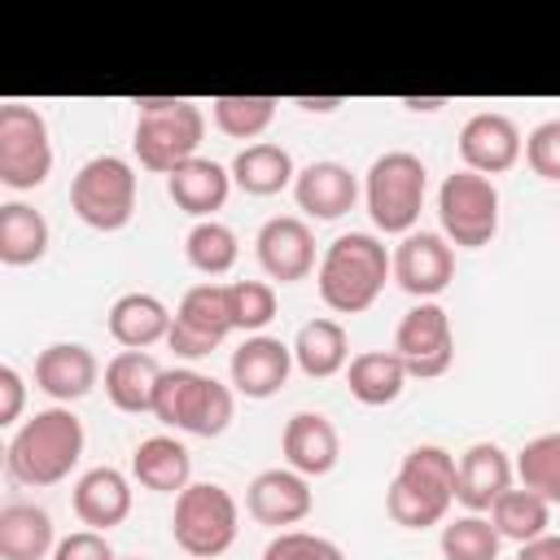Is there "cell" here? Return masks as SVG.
I'll use <instances>...</instances> for the list:
<instances>
[{
	"mask_svg": "<svg viewBox=\"0 0 560 560\" xmlns=\"http://www.w3.org/2000/svg\"><path fill=\"white\" fill-rule=\"evenodd\" d=\"M83 442H88L83 420L70 407H44L26 424L13 429L9 446H4V468L18 486L44 490V486L66 481L79 468Z\"/></svg>",
	"mask_w": 560,
	"mask_h": 560,
	"instance_id": "1",
	"label": "cell"
},
{
	"mask_svg": "<svg viewBox=\"0 0 560 560\" xmlns=\"http://www.w3.org/2000/svg\"><path fill=\"white\" fill-rule=\"evenodd\" d=\"M385 280H394L389 249L372 232H341L337 241H328V249L319 254V267H315L319 302L332 315H363L381 298Z\"/></svg>",
	"mask_w": 560,
	"mask_h": 560,
	"instance_id": "2",
	"label": "cell"
},
{
	"mask_svg": "<svg viewBox=\"0 0 560 560\" xmlns=\"http://www.w3.org/2000/svg\"><path fill=\"white\" fill-rule=\"evenodd\" d=\"M455 503V455L438 442L411 446L385 490V512L402 529H433Z\"/></svg>",
	"mask_w": 560,
	"mask_h": 560,
	"instance_id": "3",
	"label": "cell"
},
{
	"mask_svg": "<svg viewBox=\"0 0 560 560\" xmlns=\"http://www.w3.org/2000/svg\"><path fill=\"white\" fill-rule=\"evenodd\" d=\"M206 136V114L184 96H136V136L131 149L144 171L171 175L197 158Z\"/></svg>",
	"mask_w": 560,
	"mask_h": 560,
	"instance_id": "4",
	"label": "cell"
},
{
	"mask_svg": "<svg viewBox=\"0 0 560 560\" xmlns=\"http://www.w3.org/2000/svg\"><path fill=\"white\" fill-rule=\"evenodd\" d=\"M153 416L175 433L219 438L236 416V389L192 368H166L153 394Z\"/></svg>",
	"mask_w": 560,
	"mask_h": 560,
	"instance_id": "5",
	"label": "cell"
},
{
	"mask_svg": "<svg viewBox=\"0 0 560 560\" xmlns=\"http://www.w3.org/2000/svg\"><path fill=\"white\" fill-rule=\"evenodd\" d=\"M424 197H429V171L416 153L389 149V153L372 158V166L363 175V201H368L376 232H385V236L416 232Z\"/></svg>",
	"mask_w": 560,
	"mask_h": 560,
	"instance_id": "6",
	"label": "cell"
},
{
	"mask_svg": "<svg viewBox=\"0 0 560 560\" xmlns=\"http://www.w3.org/2000/svg\"><path fill=\"white\" fill-rule=\"evenodd\" d=\"M241 529V503L219 481H192L175 494L171 512V538L192 560H219Z\"/></svg>",
	"mask_w": 560,
	"mask_h": 560,
	"instance_id": "7",
	"label": "cell"
},
{
	"mask_svg": "<svg viewBox=\"0 0 560 560\" xmlns=\"http://www.w3.org/2000/svg\"><path fill=\"white\" fill-rule=\"evenodd\" d=\"M136 166L118 153H96L70 179V210L92 232H122L136 214Z\"/></svg>",
	"mask_w": 560,
	"mask_h": 560,
	"instance_id": "8",
	"label": "cell"
},
{
	"mask_svg": "<svg viewBox=\"0 0 560 560\" xmlns=\"http://www.w3.org/2000/svg\"><path fill=\"white\" fill-rule=\"evenodd\" d=\"M438 223L455 249H481L499 232V184L477 171H451L438 184Z\"/></svg>",
	"mask_w": 560,
	"mask_h": 560,
	"instance_id": "9",
	"label": "cell"
},
{
	"mask_svg": "<svg viewBox=\"0 0 560 560\" xmlns=\"http://www.w3.org/2000/svg\"><path fill=\"white\" fill-rule=\"evenodd\" d=\"M52 175L48 118L35 105H0V184L13 192H35Z\"/></svg>",
	"mask_w": 560,
	"mask_h": 560,
	"instance_id": "10",
	"label": "cell"
},
{
	"mask_svg": "<svg viewBox=\"0 0 560 560\" xmlns=\"http://www.w3.org/2000/svg\"><path fill=\"white\" fill-rule=\"evenodd\" d=\"M232 332H236V324H232V306H228V284L201 280V284L184 289L175 319H171V332H166V346L179 359H206Z\"/></svg>",
	"mask_w": 560,
	"mask_h": 560,
	"instance_id": "11",
	"label": "cell"
},
{
	"mask_svg": "<svg viewBox=\"0 0 560 560\" xmlns=\"http://www.w3.org/2000/svg\"><path fill=\"white\" fill-rule=\"evenodd\" d=\"M389 350L402 359L407 376H416V381H438V376H446L451 363H455V332H451L446 306H442V302H416V306L398 319Z\"/></svg>",
	"mask_w": 560,
	"mask_h": 560,
	"instance_id": "12",
	"label": "cell"
},
{
	"mask_svg": "<svg viewBox=\"0 0 560 560\" xmlns=\"http://www.w3.org/2000/svg\"><path fill=\"white\" fill-rule=\"evenodd\" d=\"M389 276L407 298L438 302V293H446V284L455 280V245L442 232L416 228L389 249Z\"/></svg>",
	"mask_w": 560,
	"mask_h": 560,
	"instance_id": "13",
	"label": "cell"
},
{
	"mask_svg": "<svg viewBox=\"0 0 560 560\" xmlns=\"http://www.w3.org/2000/svg\"><path fill=\"white\" fill-rule=\"evenodd\" d=\"M254 254H258V267L267 271V280H280V284H298L306 280L319 258H315V232L302 214H276L258 228L254 236Z\"/></svg>",
	"mask_w": 560,
	"mask_h": 560,
	"instance_id": "14",
	"label": "cell"
},
{
	"mask_svg": "<svg viewBox=\"0 0 560 560\" xmlns=\"http://www.w3.org/2000/svg\"><path fill=\"white\" fill-rule=\"evenodd\" d=\"M455 144H459L464 171H477V175H486V179L512 171V166L521 162V153H525L521 127H516L508 114H499V109H477V114L459 127V140H455Z\"/></svg>",
	"mask_w": 560,
	"mask_h": 560,
	"instance_id": "15",
	"label": "cell"
},
{
	"mask_svg": "<svg viewBox=\"0 0 560 560\" xmlns=\"http://www.w3.org/2000/svg\"><path fill=\"white\" fill-rule=\"evenodd\" d=\"M516 486V464L499 442H472L455 459V503L464 512L486 516Z\"/></svg>",
	"mask_w": 560,
	"mask_h": 560,
	"instance_id": "16",
	"label": "cell"
},
{
	"mask_svg": "<svg viewBox=\"0 0 560 560\" xmlns=\"http://www.w3.org/2000/svg\"><path fill=\"white\" fill-rule=\"evenodd\" d=\"M293 368H298V363H293V346L280 341V337H267V332L245 337V341L232 350V359H228L232 389H236L241 398H254V402L280 394V389L289 385V372H293Z\"/></svg>",
	"mask_w": 560,
	"mask_h": 560,
	"instance_id": "17",
	"label": "cell"
},
{
	"mask_svg": "<svg viewBox=\"0 0 560 560\" xmlns=\"http://www.w3.org/2000/svg\"><path fill=\"white\" fill-rule=\"evenodd\" d=\"M311 508H315L311 477L293 468H262L245 486V512L267 529H293L311 516Z\"/></svg>",
	"mask_w": 560,
	"mask_h": 560,
	"instance_id": "18",
	"label": "cell"
},
{
	"mask_svg": "<svg viewBox=\"0 0 560 560\" xmlns=\"http://www.w3.org/2000/svg\"><path fill=\"white\" fill-rule=\"evenodd\" d=\"M293 201H298V210L306 219L332 223V219H341V214L354 210V201H359V175L346 162H337V158H319V162H311V166L298 171Z\"/></svg>",
	"mask_w": 560,
	"mask_h": 560,
	"instance_id": "19",
	"label": "cell"
},
{
	"mask_svg": "<svg viewBox=\"0 0 560 560\" xmlns=\"http://www.w3.org/2000/svg\"><path fill=\"white\" fill-rule=\"evenodd\" d=\"M101 381V363L83 341H52L35 354V389H44L57 407L88 398Z\"/></svg>",
	"mask_w": 560,
	"mask_h": 560,
	"instance_id": "20",
	"label": "cell"
},
{
	"mask_svg": "<svg viewBox=\"0 0 560 560\" xmlns=\"http://www.w3.org/2000/svg\"><path fill=\"white\" fill-rule=\"evenodd\" d=\"M280 451H284V468L302 477H328L341 459V438L324 411H293L284 420Z\"/></svg>",
	"mask_w": 560,
	"mask_h": 560,
	"instance_id": "21",
	"label": "cell"
},
{
	"mask_svg": "<svg viewBox=\"0 0 560 560\" xmlns=\"http://www.w3.org/2000/svg\"><path fill=\"white\" fill-rule=\"evenodd\" d=\"M232 171L223 166V162H214V158H192V162H184L179 171H171L166 175V197L175 201V210H184L188 219H214V210H223L228 206V197H232Z\"/></svg>",
	"mask_w": 560,
	"mask_h": 560,
	"instance_id": "22",
	"label": "cell"
},
{
	"mask_svg": "<svg viewBox=\"0 0 560 560\" xmlns=\"http://www.w3.org/2000/svg\"><path fill=\"white\" fill-rule=\"evenodd\" d=\"M70 503H74V516L88 525V529H118L127 516H131V481L127 472L101 464V468H88L74 490H70Z\"/></svg>",
	"mask_w": 560,
	"mask_h": 560,
	"instance_id": "23",
	"label": "cell"
},
{
	"mask_svg": "<svg viewBox=\"0 0 560 560\" xmlns=\"http://www.w3.org/2000/svg\"><path fill=\"white\" fill-rule=\"evenodd\" d=\"M171 306L158 298V293H122L114 298L105 324H109V337L122 346V350H149L158 341H166L171 332Z\"/></svg>",
	"mask_w": 560,
	"mask_h": 560,
	"instance_id": "24",
	"label": "cell"
},
{
	"mask_svg": "<svg viewBox=\"0 0 560 560\" xmlns=\"http://www.w3.org/2000/svg\"><path fill=\"white\" fill-rule=\"evenodd\" d=\"M131 477L153 494H179L192 486V455L179 438L153 433L131 451Z\"/></svg>",
	"mask_w": 560,
	"mask_h": 560,
	"instance_id": "25",
	"label": "cell"
},
{
	"mask_svg": "<svg viewBox=\"0 0 560 560\" xmlns=\"http://www.w3.org/2000/svg\"><path fill=\"white\" fill-rule=\"evenodd\" d=\"M57 525L39 503L13 499L0 508V560H52Z\"/></svg>",
	"mask_w": 560,
	"mask_h": 560,
	"instance_id": "26",
	"label": "cell"
},
{
	"mask_svg": "<svg viewBox=\"0 0 560 560\" xmlns=\"http://www.w3.org/2000/svg\"><path fill=\"white\" fill-rule=\"evenodd\" d=\"M162 363L149 354V350H118L109 363H105V398L127 411V416H140V411H153V394H158V381H162Z\"/></svg>",
	"mask_w": 560,
	"mask_h": 560,
	"instance_id": "27",
	"label": "cell"
},
{
	"mask_svg": "<svg viewBox=\"0 0 560 560\" xmlns=\"http://www.w3.org/2000/svg\"><path fill=\"white\" fill-rule=\"evenodd\" d=\"M289 346H293V363H298V372L311 376V381H328V376L346 372V363L354 359L341 319H328V315L306 319Z\"/></svg>",
	"mask_w": 560,
	"mask_h": 560,
	"instance_id": "28",
	"label": "cell"
},
{
	"mask_svg": "<svg viewBox=\"0 0 560 560\" xmlns=\"http://www.w3.org/2000/svg\"><path fill=\"white\" fill-rule=\"evenodd\" d=\"M232 184L245 192V197H276L284 188H293L298 179V166H293V153L276 140H258V144H245L236 158H232Z\"/></svg>",
	"mask_w": 560,
	"mask_h": 560,
	"instance_id": "29",
	"label": "cell"
},
{
	"mask_svg": "<svg viewBox=\"0 0 560 560\" xmlns=\"http://www.w3.org/2000/svg\"><path fill=\"white\" fill-rule=\"evenodd\" d=\"M407 368L394 350H363L346 363V385H350V398L363 402V407H389L402 398L407 389Z\"/></svg>",
	"mask_w": 560,
	"mask_h": 560,
	"instance_id": "30",
	"label": "cell"
},
{
	"mask_svg": "<svg viewBox=\"0 0 560 560\" xmlns=\"http://www.w3.org/2000/svg\"><path fill=\"white\" fill-rule=\"evenodd\" d=\"M52 228L48 219L26 206V201H4L0 206V262L4 267H31L48 254Z\"/></svg>",
	"mask_w": 560,
	"mask_h": 560,
	"instance_id": "31",
	"label": "cell"
},
{
	"mask_svg": "<svg viewBox=\"0 0 560 560\" xmlns=\"http://www.w3.org/2000/svg\"><path fill=\"white\" fill-rule=\"evenodd\" d=\"M490 525L499 529L503 542L525 547V542H534V538L547 534V525H551V503L538 499V494L525 490V486H512V490L490 508Z\"/></svg>",
	"mask_w": 560,
	"mask_h": 560,
	"instance_id": "32",
	"label": "cell"
},
{
	"mask_svg": "<svg viewBox=\"0 0 560 560\" xmlns=\"http://www.w3.org/2000/svg\"><path fill=\"white\" fill-rule=\"evenodd\" d=\"M184 258H188V267L201 271L206 280H219V276H228V271L236 267L241 241H236V232H232L228 223L201 219V223H192L188 236H184Z\"/></svg>",
	"mask_w": 560,
	"mask_h": 560,
	"instance_id": "33",
	"label": "cell"
},
{
	"mask_svg": "<svg viewBox=\"0 0 560 560\" xmlns=\"http://www.w3.org/2000/svg\"><path fill=\"white\" fill-rule=\"evenodd\" d=\"M276 96H214L210 101V118L223 136L232 140H249L258 144V136L276 122Z\"/></svg>",
	"mask_w": 560,
	"mask_h": 560,
	"instance_id": "34",
	"label": "cell"
},
{
	"mask_svg": "<svg viewBox=\"0 0 560 560\" xmlns=\"http://www.w3.org/2000/svg\"><path fill=\"white\" fill-rule=\"evenodd\" d=\"M516 477L547 503H560V433H538L516 451Z\"/></svg>",
	"mask_w": 560,
	"mask_h": 560,
	"instance_id": "35",
	"label": "cell"
},
{
	"mask_svg": "<svg viewBox=\"0 0 560 560\" xmlns=\"http://www.w3.org/2000/svg\"><path fill=\"white\" fill-rule=\"evenodd\" d=\"M442 560H499V529L490 525V516H477V512H464L455 521H442Z\"/></svg>",
	"mask_w": 560,
	"mask_h": 560,
	"instance_id": "36",
	"label": "cell"
},
{
	"mask_svg": "<svg viewBox=\"0 0 560 560\" xmlns=\"http://www.w3.org/2000/svg\"><path fill=\"white\" fill-rule=\"evenodd\" d=\"M228 306H232V324L236 332L254 337L276 319V284L271 280H232L228 284Z\"/></svg>",
	"mask_w": 560,
	"mask_h": 560,
	"instance_id": "37",
	"label": "cell"
},
{
	"mask_svg": "<svg viewBox=\"0 0 560 560\" xmlns=\"http://www.w3.org/2000/svg\"><path fill=\"white\" fill-rule=\"evenodd\" d=\"M262 560H346V551L324 538V534H311V529H280L267 547H262Z\"/></svg>",
	"mask_w": 560,
	"mask_h": 560,
	"instance_id": "38",
	"label": "cell"
},
{
	"mask_svg": "<svg viewBox=\"0 0 560 560\" xmlns=\"http://www.w3.org/2000/svg\"><path fill=\"white\" fill-rule=\"evenodd\" d=\"M525 162L538 179L560 184V118H542L529 136H525Z\"/></svg>",
	"mask_w": 560,
	"mask_h": 560,
	"instance_id": "39",
	"label": "cell"
},
{
	"mask_svg": "<svg viewBox=\"0 0 560 560\" xmlns=\"http://www.w3.org/2000/svg\"><path fill=\"white\" fill-rule=\"evenodd\" d=\"M52 560H118V556L101 529H74L66 538H57Z\"/></svg>",
	"mask_w": 560,
	"mask_h": 560,
	"instance_id": "40",
	"label": "cell"
},
{
	"mask_svg": "<svg viewBox=\"0 0 560 560\" xmlns=\"http://www.w3.org/2000/svg\"><path fill=\"white\" fill-rule=\"evenodd\" d=\"M22 407H26V381L13 363H0V424L13 429L22 420Z\"/></svg>",
	"mask_w": 560,
	"mask_h": 560,
	"instance_id": "41",
	"label": "cell"
},
{
	"mask_svg": "<svg viewBox=\"0 0 560 560\" xmlns=\"http://www.w3.org/2000/svg\"><path fill=\"white\" fill-rule=\"evenodd\" d=\"M516 560H560V534H542V538H534V542H525V547H516Z\"/></svg>",
	"mask_w": 560,
	"mask_h": 560,
	"instance_id": "42",
	"label": "cell"
},
{
	"mask_svg": "<svg viewBox=\"0 0 560 560\" xmlns=\"http://www.w3.org/2000/svg\"><path fill=\"white\" fill-rule=\"evenodd\" d=\"M293 105H302L306 114H332L337 105H346V96H298Z\"/></svg>",
	"mask_w": 560,
	"mask_h": 560,
	"instance_id": "43",
	"label": "cell"
},
{
	"mask_svg": "<svg viewBox=\"0 0 560 560\" xmlns=\"http://www.w3.org/2000/svg\"><path fill=\"white\" fill-rule=\"evenodd\" d=\"M402 105L416 109V114H433V109H442V105H451V101H446V96H402Z\"/></svg>",
	"mask_w": 560,
	"mask_h": 560,
	"instance_id": "44",
	"label": "cell"
},
{
	"mask_svg": "<svg viewBox=\"0 0 560 560\" xmlns=\"http://www.w3.org/2000/svg\"><path fill=\"white\" fill-rule=\"evenodd\" d=\"M127 560H140V556H127Z\"/></svg>",
	"mask_w": 560,
	"mask_h": 560,
	"instance_id": "45",
	"label": "cell"
}]
</instances>
